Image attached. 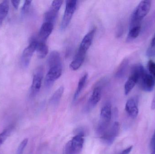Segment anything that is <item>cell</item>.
I'll return each instance as SVG.
<instances>
[{
	"label": "cell",
	"instance_id": "obj_7",
	"mask_svg": "<svg viewBox=\"0 0 155 154\" xmlns=\"http://www.w3.org/2000/svg\"><path fill=\"white\" fill-rule=\"evenodd\" d=\"M138 83L143 91L151 92L154 88L155 80L144 69L139 76Z\"/></svg>",
	"mask_w": 155,
	"mask_h": 154
},
{
	"label": "cell",
	"instance_id": "obj_15",
	"mask_svg": "<svg viewBox=\"0 0 155 154\" xmlns=\"http://www.w3.org/2000/svg\"><path fill=\"white\" fill-rule=\"evenodd\" d=\"M86 54V52L80 50H78L75 58L70 64V68L72 70H77L81 67L84 61Z\"/></svg>",
	"mask_w": 155,
	"mask_h": 154
},
{
	"label": "cell",
	"instance_id": "obj_27",
	"mask_svg": "<svg viewBox=\"0 0 155 154\" xmlns=\"http://www.w3.org/2000/svg\"><path fill=\"white\" fill-rule=\"evenodd\" d=\"M147 67L150 75L155 80V62L153 60H149L147 63Z\"/></svg>",
	"mask_w": 155,
	"mask_h": 154
},
{
	"label": "cell",
	"instance_id": "obj_16",
	"mask_svg": "<svg viewBox=\"0 0 155 154\" xmlns=\"http://www.w3.org/2000/svg\"><path fill=\"white\" fill-rule=\"evenodd\" d=\"M125 110L131 117L135 118L137 117L139 110L136 102L134 99L131 98L127 100L126 104Z\"/></svg>",
	"mask_w": 155,
	"mask_h": 154
},
{
	"label": "cell",
	"instance_id": "obj_8",
	"mask_svg": "<svg viewBox=\"0 0 155 154\" xmlns=\"http://www.w3.org/2000/svg\"><path fill=\"white\" fill-rule=\"evenodd\" d=\"M48 73L45 79V86L51 87L55 80L59 78L62 73V65H56L49 68Z\"/></svg>",
	"mask_w": 155,
	"mask_h": 154
},
{
	"label": "cell",
	"instance_id": "obj_2",
	"mask_svg": "<svg viewBox=\"0 0 155 154\" xmlns=\"http://www.w3.org/2000/svg\"><path fill=\"white\" fill-rule=\"evenodd\" d=\"M100 118L97 132L102 136L108 129L112 118V107L110 103H106L102 107Z\"/></svg>",
	"mask_w": 155,
	"mask_h": 154
},
{
	"label": "cell",
	"instance_id": "obj_1",
	"mask_svg": "<svg viewBox=\"0 0 155 154\" xmlns=\"http://www.w3.org/2000/svg\"><path fill=\"white\" fill-rule=\"evenodd\" d=\"M151 5L152 2L148 0H144L139 3L132 14L130 27L139 24V22L150 11Z\"/></svg>",
	"mask_w": 155,
	"mask_h": 154
},
{
	"label": "cell",
	"instance_id": "obj_6",
	"mask_svg": "<svg viewBox=\"0 0 155 154\" xmlns=\"http://www.w3.org/2000/svg\"><path fill=\"white\" fill-rule=\"evenodd\" d=\"M43 75V68L42 66L38 67L35 71L31 86L30 96L31 97H34L36 96L40 91L41 86Z\"/></svg>",
	"mask_w": 155,
	"mask_h": 154
},
{
	"label": "cell",
	"instance_id": "obj_10",
	"mask_svg": "<svg viewBox=\"0 0 155 154\" xmlns=\"http://www.w3.org/2000/svg\"><path fill=\"white\" fill-rule=\"evenodd\" d=\"M119 124L118 122H114L113 125L109 129L107 130L102 136V139L105 143L108 145H111L114 142L117 137L119 134Z\"/></svg>",
	"mask_w": 155,
	"mask_h": 154
},
{
	"label": "cell",
	"instance_id": "obj_5",
	"mask_svg": "<svg viewBox=\"0 0 155 154\" xmlns=\"http://www.w3.org/2000/svg\"><path fill=\"white\" fill-rule=\"evenodd\" d=\"M77 1L75 0H70L66 2L65 11L62 20L61 28L64 30L68 27L71 22L74 14L76 11Z\"/></svg>",
	"mask_w": 155,
	"mask_h": 154
},
{
	"label": "cell",
	"instance_id": "obj_31",
	"mask_svg": "<svg viewBox=\"0 0 155 154\" xmlns=\"http://www.w3.org/2000/svg\"><path fill=\"white\" fill-rule=\"evenodd\" d=\"M133 148V146H130L129 147H127L126 149L124 150L120 154H129L131 152L132 149Z\"/></svg>",
	"mask_w": 155,
	"mask_h": 154
},
{
	"label": "cell",
	"instance_id": "obj_4",
	"mask_svg": "<svg viewBox=\"0 0 155 154\" xmlns=\"http://www.w3.org/2000/svg\"><path fill=\"white\" fill-rule=\"evenodd\" d=\"M144 69V68L141 64H137L132 68L129 78L124 85L125 95H128L136 85L138 83L140 73Z\"/></svg>",
	"mask_w": 155,
	"mask_h": 154
},
{
	"label": "cell",
	"instance_id": "obj_30",
	"mask_svg": "<svg viewBox=\"0 0 155 154\" xmlns=\"http://www.w3.org/2000/svg\"><path fill=\"white\" fill-rule=\"evenodd\" d=\"M123 32V28L121 25H119L117 27V36L120 37L122 35Z\"/></svg>",
	"mask_w": 155,
	"mask_h": 154
},
{
	"label": "cell",
	"instance_id": "obj_9",
	"mask_svg": "<svg viewBox=\"0 0 155 154\" xmlns=\"http://www.w3.org/2000/svg\"><path fill=\"white\" fill-rule=\"evenodd\" d=\"M38 40L36 39H33L30 44L24 50L21 58V62L24 68H26L29 66L32 57L37 48Z\"/></svg>",
	"mask_w": 155,
	"mask_h": 154
},
{
	"label": "cell",
	"instance_id": "obj_29",
	"mask_svg": "<svg viewBox=\"0 0 155 154\" xmlns=\"http://www.w3.org/2000/svg\"><path fill=\"white\" fill-rule=\"evenodd\" d=\"M151 154H155V131L151 141Z\"/></svg>",
	"mask_w": 155,
	"mask_h": 154
},
{
	"label": "cell",
	"instance_id": "obj_24",
	"mask_svg": "<svg viewBox=\"0 0 155 154\" xmlns=\"http://www.w3.org/2000/svg\"><path fill=\"white\" fill-rule=\"evenodd\" d=\"M13 127L10 126L5 129L2 133L0 134V146L4 143L5 141L6 140L7 137L9 136L12 130Z\"/></svg>",
	"mask_w": 155,
	"mask_h": 154
},
{
	"label": "cell",
	"instance_id": "obj_18",
	"mask_svg": "<svg viewBox=\"0 0 155 154\" xmlns=\"http://www.w3.org/2000/svg\"><path fill=\"white\" fill-rule=\"evenodd\" d=\"M129 61L127 58H125L122 61L118 66L115 72V77L117 78H122L125 75L128 68Z\"/></svg>",
	"mask_w": 155,
	"mask_h": 154
},
{
	"label": "cell",
	"instance_id": "obj_21",
	"mask_svg": "<svg viewBox=\"0 0 155 154\" xmlns=\"http://www.w3.org/2000/svg\"><path fill=\"white\" fill-rule=\"evenodd\" d=\"M9 10V2L8 1H3L0 3V25L8 14Z\"/></svg>",
	"mask_w": 155,
	"mask_h": 154
},
{
	"label": "cell",
	"instance_id": "obj_11",
	"mask_svg": "<svg viewBox=\"0 0 155 154\" xmlns=\"http://www.w3.org/2000/svg\"><path fill=\"white\" fill-rule=\"evenodd\" d=\"M62 3V1H54L52 2L51 8L45 14V22L54 24Z\"/></svg>",
	"mask_w": 155,
	"mask_h": 154
},
{
	"label": "cell",
	"instance_id": "obj_26",
	"mask_svg": "<svg viewBox=\"0 0 155 154\" xmlns=\"http://www.w3.org/2000/svg\"><path fill=\"white\" fill-rule=\"evenodd\" d=\"M28 143V138H25L24 139L20 144L19 145L18 148H17V151H16V154H23L25 149L26 147L27 144Z\"/></svg>",
	"mask_w": 155,
	"mask_h": 154
},
{
	"label": "cell",
	"instance_id": "obj_19",
	"mask_svg": "<svg viewBox=\"0 0 155 154\" xmlns=\"http://www.w3.org/2000/svg\"><path fill=\"white\" fill-rule=\"evenodd\" d=\"M36 51L38 58H45L48 53V47L45 42L38 40Z\"/></svg>",
	"mask_w": 155,
	"mask_h": 154
},
{
	"label": "cell",
	"instance_id": "obj_32",
	"mask_svg": "<svg viewBox=\"0 0 155 154\" xmlns=\"http://www.w3.org/2000/svg\"><path fill=\"white\" fill-rule=\"evenodd\" d=\"M11 2H12L13 6L15 9H18L19 5H20V1H11Z\"/></svg>",
	"mask_w": 155,
	"mask_h": 154
},
{
	"label": "cell",
	"instance_id": "obj_20",
	"mask_svg": "<svg viewBox=\"0 0 155 154\" xmlns=\"http://www.w3.org/2000/svg\"><path fill=\"white\" fill-rule=\"evenodd\" d=\"M141 27L140 24L130 27L129 33L127 38V42H131L138 37L141 32Z\"/></svg>",
	"mask_w": 155,
	"mask_h": 154
},
{
	"label": "cell",
	"instance_id": "obj_13",
	"mask_svg": "<svg viewBox=\"0 0 155 154\" xmlns=\"http://www.w3.org/2000/svg\"><path fill=\"white\" fill-rule=\"evenodd\" d=\"M96 30V28H94L85 35L81 41L78 49L87 52L92 44Z\"/></svg>",
	"mask_w": 155,
	"mask_h": 154
},
{
	"label": "cell",
	"instance_id": "obj_17",
	"mask_svg": "<svg viewBox=\"0 0 155 154\" xmlns=\"http://www.w3.org/2000/svg\"><path fill=\"white\" fill-rule=\"evenodd\" d=\"M47 62L49 68L56 65H62L61 55L56 51H53L50 53Z\"/></svg>",
	"mask_w": 155,
	"mask_h": 154
},
{
	"label": "cell",
	"instance_id": "obj_12",
	"mask_svg": "<svg viewBox=\"0 0 155 154\" xmlns=\"http://www.w3.org/2000/svg\"><path fill=\"white\" fill-rule=\"evenodd\" d=\"M102 87L101 86H97L93 90V93L88 99L87 104V110L93 109L100 101L102 97Z\"/></svg>",
	"mask_w": 155,
	"mask_h": 154
},
{
	"label": "cell",
	"instance_id": "obj_33",
	"mask_svg": "<svg viewBox=\"0 0 155 154\" xmlns=\"http://www.w3.org/2000/svg\"><path fill=\"white\" fill-rule=\"evenodd\" d=\"M151 108L153 110H155V97L153 99V101H152Z\"/></svg>",
	"mask_w": 155,
	"mask_h": 154
},
{
	"label": "cell",
	"instance_id": "obj_23",
	"mask_svg": "<svg viewBox=\"0 0 155 154\" xmlns=\"http://www.w3.org/2000/svg\"><path fill=\"white\" fill-rule=\"evenodd\" d=\"M64 92V86H61L59 87L52 96L50 99V103L53 105H56L58 104L61 99Z\"/></svg>",
	"mask_w": 155,
	"mask_h": 154
},
{
	"label": "cell",
	"instance_id": "obj_25",
	"mask_svg": "<svg viewBox=\"0 0 155 154\" xmlns=\"http://www.w3.org/2000/svg\"><path fill=\"white\" fill-rule=\"evenodd\" d=\"M146 55L148 57H155V34L147 51Z\"/></svg>",
	"mask_w": 155,
	"mask_h": 154
},
{
	"label": "cell",
	"instance_id": "obj_14",
	"mask_svg": "<svg viewBox=\"0 0 155 154\" xmlns=\"http://www.w3.org/2000/svg\"><path fill=\"white\" fill-rule=\"evenodd\" d=\"M53 24L48 22H44L41 26L39 31L40 41L45 42L51 35L54 29Z\"/></svg>",
	"mask_w": 155,
	"mask_h": 154
},
{
	"label": "cell",
	"instance_id": "obj_28",
	"mask_svg": "<svg viewBox=\"0 0 155 154\" xmlns=\"http://www.w3.org/2000/svg\"><path fill=\"white\" fill-rule=\"evenodd\" d=\"M31 2V1H26L25 2L22 8V12L23 14H25L28 12L29 9H30Z\"/></svg>",
	"mask_w": 155,
	"mask_h": 154
},
{
	"label": "cell",
	"instance_id": "obj_3",
	"mask_svg": "<svg viewBox=\"0 0 155 154\" xmlns=\"http://www.w3.org/2000/svg\"><path fill=\"white\" fill-rule=\"evenodd\" d=\"M84 143V134L80 133L66 144L64 154H78L81 152Z\"/></svg>",
	"mask_w": 155,
	"mask_h": 154
},
{
	"label": "cell",
	"instance_id": "obj_22",
	"mask_svg": "<svg viewBox=\"0 0 155 154\" xmlns=\"http://www.w3.org/2000/svg\"><path fill=\"white\" fill-rule=\"evenodd\" d=\"M87 77H88L87 74L85 73L79 79L77 89H76V91H75L74 96V100L77 99L83 89L85 85L87 80Z\"/></svg>",
	"mask_w": 155,
	"mask_h": 154
}]
</instances>
